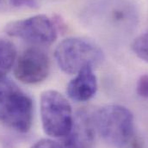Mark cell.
Returning <instances> with one entry per match:
<instances>
[{
  "instance_id": "1",
  "label": "cell",
  "mask_w": 148,
  "mask_h": 148,
  "mask_svg": "<svg viewBox=\"0 0 148 148\" xmlns=\"http://www.w3.org/2000/svg\"><path fill=\"white\" fill-rule=\"evenodd\" d=\"M32 99L15 83L0 77V122L20 133L28 132L33 121Z\"/></svg>"
},
{
  "instance_id": "2",
  "label": "cell",
  "mask_w": 148,
  "mask_h": 148,
  "mask_svg": "<svg viewBox=\"0 0 148 148\" xmlns=\"http://www.w3.org/2000/svg\"><path fill=\"white\" fill-rule=\"evenodd\" d=\"M92 121L101 138L112 147H124L134 135V115L126 107L104 106L94 114Z\"/></svg>"
},
{
  "instance_id": "3",
  "label": "cell",
  "mask_w": 148,
  "mask_h": 148,
  "mask_svg": "<svg viewBox=\"0 0 148 148\" xmlns=\"http://www.w3.org/2000/svg\"><path fill=\"white\" fill-rule=\"evenodd\" d=\"M54 57L59 67L66 74H77L88 66H98L104 59L103 53L97 45L78 37L62 40L55 48Z\"/></svg>"
},
{
  "instance_id": "4",
  "label": "cell",
  "mask_w": 148,
  "mask_h": 148,
  "mask_svg": "<svg viewBox=\"0 0 148 148\" xmlns=\"http://www.w3.org/2000/svg\"><path fill=\"white\" fill-rule=\"evenodd\" d=\"M40 107L45 134L53 138H65L72 129L74 119L67 99L57 90H46L40 96Z\"/></svg>"
},
{
  "instance_id": "5",
  "label": "cell",
  "mask_w": 148,
  "mask_h": 148,
  "mask_svg": "<svg viewBox=\"0 0 148 148\" xmlns=\"http://www.w3.org/2000/svg\"><path fill=\"white\" fill-rule=\"evenodd\" d=\"M8 36L37 45H51L57 38L53 22L45 15H36L23 20L10 22L5 27Z\"/></svg>"
},
{
  "instance_id": "6",
  "label": "cell",
  "mask_w": 148,
  "mask_h": 148,
  "mask_svg": "<svg viewBox=\"0 0 148 148\" xmlns=\"http://www.w3.org/2000/svg\"><path fill=\"white\" fill-rule=\"evenodd\" d=\"M50 73V60L41 49L31 47L17 59L14 74L17 80L28 84H36L45 80Z\"/></svg>"
},
{
  "instance_id": "7",
  "label": "cell",
  "mask_w": 148,
  "mask_h": 148,
  "mask_svg": "<svg viewBox=\"0 0 148 148\" xmlns=\"http://www.w3.org/2000/svg\"><path fill=\"white\" fill-rule=\"evenodd\" d=\"M137 11L128 0H107L97 4L96 19L113 28L126 29L135 24Z\"/></svg>"
},
{
  "instance_id": "8",
  "label": "cell",
  "mask_w": 148,
  "mask_h": 148,
  "mask_svg": "<svg viewBox=\"0 0 148 148\" xmlns=\"http://www.w3.org/2000/svg\"><path fill=\"white\" fill-rule=\"evenodd\" d=\"M92 118L84 111H79L74 116L71 131L65 137V148H90L95 133Z\"/></svg>"
},
{
  "instance_id": "9",
  "label": "cell",
  "mask_w": 148,
  "mask_h": 148,
  "mask_svg": "<svg viewBox=\"0 0 148 148\" xmlns=\"http://www.w3.org/2000/svg\"><path fill=\"white\" fill-rule=\"evenodd\" d=\"M97 90V80L92 66L81 69L66 88L68 97L76 102H86L91 99Z\"/></svg>"
},
{
  "instance_id": "10",
  "label": "cell",
  "mask_w": 148,
  "mask_h": 148,
  "mask_svg": "<svg viewBox=\"0 0 148 148\" xmlns=\"http://www.w3.org/2000/svg\"><path fill=\"white\" fill-rule=\"evenodd\" d=\"M16 49L12 42L0 39V77H5L15 63Z\"/></svg>"
},
{
  "instance_id": "11",
  "label": "cell",
  "mask_w": 148,
  "mask_h": 148,
  "mask_svg": "<svg viewBox=\"0 0 148 148\" xmlns=\"http://www.w3.org/2000/svg\"><path fill=\"white\" fill-rule=\"evenodd\" d=\"M132 50L138 58L148 62V31L134 40Z\"/></svg>"
},
{
  "instance_id": "12",
  "label": "cell",
  "mask_w": 148,
  "mask_h": 148,
  "mask_svg": "<svg viewBox=\"0 0 148 148\" xmlns=\"http://www.w3.org/2000/svg\"><path fill=\"white\" fill-rule=\"evenodd\" d=\"M136 90L137 94L140 97L148 99V74H144L139 78L136 85Z\"/></svg>"
},
{
  "instance_id": "13",
  "label": "cell",
  "mask_w": 148,
  "mask_h": 148,
  "mask_svg": "<svg viewBox=\"0 0 148 148\" xmlns=\"http://www.w3.org/2000/svg\"><path fill=\"white\" fill-rule=\"evenodd\" d=\"M30 148H65L57 141L50 139H42L35 143Z\"/></svg>"
},
{
  "instance_id": "14",
  "label": "cell",
  "mask_w": 148,
  "mask_h": 148,
  "mask_svg": "<svg viewBox=\"0 0 148 148\" xmlns=\"http://www.w3.org/2000/svg\"><path fill=\"white\" fill-rule=\"evenodd\" d=\"M10 3L14 7H28L32 9L38 7L36 0H10Z\"/></svg>"
}]
</instances>
